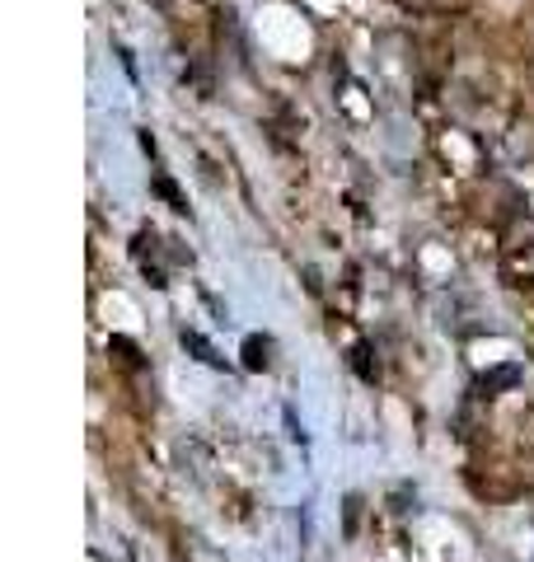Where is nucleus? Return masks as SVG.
Listing matches in <instances>:
<instances>
[{
	"label": "nucleus",
	"instance_id": "obj_1",
	"mask_svg": "<svg viewBox=\"0 0 534 562\" xmlns=\"http://www.w3.org/2000/svg\"><path fill=\"white\" fill-rule=\"evenodd\" d=\"M408 5H418V10H465L469 0H408Z\"/></svg>",
	"mask_w": 534,
	"mask_h": 562
}]
</instances>
